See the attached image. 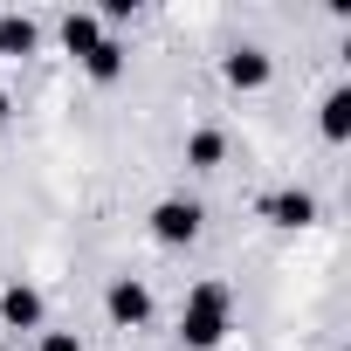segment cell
<instances>
[{
	"instance_id": "8fae6325",
	"label": "cell",
	"mask_w": 351,
	"mask_h": 351,
	"mask_svg": "<svg viewBox=\"0 0 351 351\" xmlns=\"http://www.w3.org/2000/svg\"><path fill=\"white\" fill-rule=\"evenodd\" d=\"M35 49H42L35 14H0V56H35Z\"/></svg>"
},
{
	"instance_id": "5b68a950",
	"label": "cell",
	"mask_w": 351,
	"mask_h": 351,
	"mask_svg": "<svg viewBox=\"0 0 351 351\" xmlns=\"http://www.w3.org/2000/svg\"><path fill=\"white\" fill-rule=\"evenodd\" d=\"M0 324H8V330H42V324H49L42 289H35V282H8V289H0Z\"/></svg>"
},
{
	"instance_id": "ba28073f",
	"label": "cell",
	"mask_w": 351,
	"mask_h": 351,
	"mask_svg": "<svg viewBox=\"0 0 351 351\" xmlns=\"http://www.w3.org/2000/svg\"><path fill=\"white\" fill-rule=\"evenodd\" d=\"M186 165H193V172H221V165H228V131H221V124L186 131Z\"/></svg>"
},
{
	"instance_id": "30bf717a",
	"label": "cell",
	"mask_w": 351,
	"mask_h": 351,
	"mask_svg": "<svg viewBox=\"0 0 351 351\" xmlns=\"http://www.w3.org/2000/svg\"><path fill=\"white\" fill-rule=\"evenodd\" d=\"M124 62H131V49H124L117 35H104V42L83 56V76H90V83H117V76H124Z\"/></svg>"
},
{
	"instance_id": "7c38bea8",
	"label": "cell",
	"mask_w": 351,
	"mask_h": 351,
	"mask_svg": "<svg viewBox=\"0 0 351 351\" xmlns=\"http://www.w3.org/2000/svg\"><path fill=\"white\" fill-rule=\"evenodd\" d=\"M35 351H83V337H76V330H42Z\"/></svg>"
},
{
	"instance_id": "277c9868",
	"label": "cell",
	"mask_w": 351,
	"mask_h": 351,
	"mask_svg": "<svg viewBox=\"0 0 351 351\" xmlns=\"http://www.w3.org/2000/svg\"><path fill=\"white\" fill-rule=\"evenodd\" d=\"M269 76H276V56L262 42H241V49L221 56V83L228 90H269Z\"/></svg>"
},
{
	"instance_id": "9c48e42d",
	"label": "cell",
	"mask_w": 351,
	"mask_h": 351,
	"mask_svg": "<svg viewBox=\"0 0 351 351\" xmlns=\"http://www.w3.org/2000/svg\"><path fill=\"white\" fill-rule=\"evenodd\" d=\"M317 131H324L330 145H344V138H351V90H344V83H330V90H324V104H317Z\"/></svg>"
},
{
	"instance_id": "3957f363",
	"label": "cell",
	"mask_w": 351,
	"mask_h": 351,
	"mask_svg": "<svg viewBox=\"0 0 351 351\" xmlns=\"http://www.w3.org/2000/svg\"><path fill=\"white\" fill-rule=\"evenodd\" d=\"M152 310H158V296H152L145 276H110V289H104V317H110L117 330H145Z\"/></svg>"
},
{
	"instance_id": "4fadbf2b",
	"label": "cell",
	"mask_w": 351,
	"mask_h": 351,
	"mask_svg": "<svg viewBox=\"0 0 351 351\" xmlns=\"http://www.w3.org/2000/svg\"><path fill=\"white\" fill-rule=\"evenodd\" d=\"M8 117H14V97H8V90H0V124H8Z\"/></svg>"
},
{
	"instance_id": "6da1fadb",
	"label": "cell",
	"mask_w": 351,
	"mask_h": 351,
	"mask_svg": "<svg viewBox=\"0 0 351 351\" xmlns=\"http://www.w3.org/2000/svg\"><path fill=\"white\" fill-rule=\"evenodd\" d=\"M228 330H234V296H228L221 276H200V282L180 296V344H186V351H214Z\"/></svg>"
},
{
	"instance_id": "7a4b0ae2",
	"label": "cell",
	"mask_w": 351,
	"mask_h": 351,
	"mask_svg": "<svg viewBox=\"0 0 351 351\" xmlns=\"http://www.w3.org/2000/svg\"><path fill=\"white\" fill-rule=\"evenodd\" d=\"M200 228H207V207H200L193 193H165V200H152V214H145V234H152L158 248H193Z\"/></svg>"
},
{
	"instance_id": "52a82bcc",
	"label": "cell",
	"mask_w": 351,
	"mask_h": 351,
	"mask_svg": "<svg viewBox=\"0 0 351 351\" xmlns=\"http://www.w3.org/2000/svg\"><path fill=\"white\" fill-rule=\"evenodd\" d=\"M56 35H62V49H69V56H76V62H83V56H90V49H97V42H104V21H97V14H90V8H69V14H62V21H56Z\"/></svg>"
},
{
	"instance_id": "8992f818",
	"label": "cell",
	"mask_w": 351,
	"mask_h": 351,
	"mask_svg": "<svg viewBox=\"0 0 351 351\" xmlns=\"http://www.w3.org/2000/svg\"><path fill=\"white\" fill-rule=\"evenodd\" d=\"M262 221L296 234V228H310V221H317V200H310L303 186H276V193H262Z\"/></svg>"
}]
</instances>
